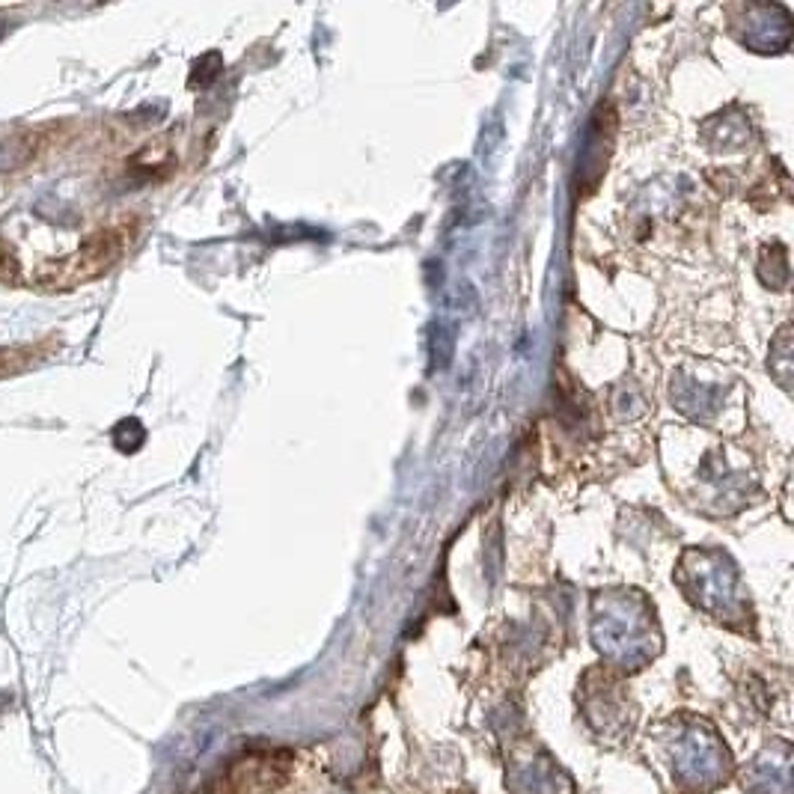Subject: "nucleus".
Wrapping results in <instances>:
<instances>
[{"instance_id": "f257e3e1", "label": "nucleus", "mask_w": 794, "mask_h": 794, "mask_svg": "<svg viewBox=\"0 0 794 794\" xmlns=\"http://www.w3.org/2000/svg\"><path fill=\"white\" fill-rule=\"evenodd\" d=\"M128 241H131V232L125 227L99 229V232L87 235L69 256H60V259L39 265L33 271V283L39 289L66 292V289L84 286L90 280H99L122 259Z\"/></svg>"}, {"instance_id": "7ed1b4c3", "label": "nucleus", "mask_w": 794, "mask_h": 794, "mask_svg": "<svg viewBox=\"0 0 794 794\" xmlns=\"http://www.w3.org/2000/svg\"><path fill=\"white\" fill-rule=\"evenodd\" d=\"M18 280H21L18 256H15L6 244H0V283H3V286H12V283H18Z\"/></svg>"}, {"instance_id": "20e7f679", "label": "nucleus", "mask_w": 794, "mask_h": 794, "mask_svg": "<svg viewBox=\"0 0 794 794\" xmlns=\"http://www.w3.org/2000/svg\"><path fill=\"white\" fill-rule=\"evenodd\" d=\"M6 705V693H0V708Z\"/></svg>"}, {"instance_id": "f03ea898", "label": "nucleus", "mask_w": 794, "mask_h": 794, "mask_svg": "<svg viewBox=\"0 0 794 794\" xmlns=\"http://www.w3.org/2000/svg\"><path fill=\"white\" fill-rule=\"evenodd\" d=\"M48 354H51L48 342H39V345H0V381L3 378H15L21 372H30Z\"/></svg>"}]
</instances>
